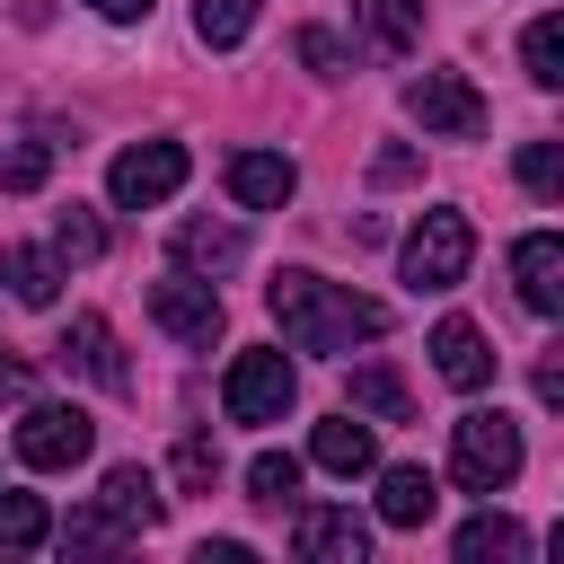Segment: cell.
<instances>
[{"mask_svg": "<svg viewBox=\"0 0 564 564\" xmlns=\"http://www.w3.org/2000/svg\"><path fill=\"white\" fill-rule=\"evenodd\" d=\"M308 458H317L326 476H370V467H379V441H370L361 414H326V423L308 432Z\"/></svg>", "mask_w": 564, "mask_h": 564, "instance_id": "2e32d148", "label": "cell"}, {"mask_svg": "<svg viewBox=\"0 0 564 564\" xmlns=\"http://www.w3.org/2000/svg\"><path fill=\"white\" fill-rule=\"evenodd\" d=\"M352 414H379V423H414V397L388 361H352Z\"/></svg>", "mask_w": 564, "mask_h": 564, "instance_id": "ffe728a7", "label": "cell"}, {"mask_svg": "<svg viewBox=\"0 0 564 564\" xmlns=\"http://www.w3.org/2000/svg\"><path fill=\"white\" fill-rule=\"evenodd\" d=\"M291 397H300V370H291L273 344L238 352V361H229V379H220L229 423H282V414H291Z\"/></svg>", "mask_w": 564, "mask_h": 564, "instance_id": "277c9868", "label": "cell"}, {"mask_svg": "<svg viewBox=\"0 0 564 564\" xmlns=\"http://www.w3.org/2000/svg\"><path fill=\"white\" fill-rule=\"evenodd\" d=\"M538 405H564V361H538Z\"/></svg>", "mask_w": 564, "mask_h": 564, "instance_id": "d6a6232c", "label": "cell"}, {"mask_svg": "<svg viewBox=\"0 0 564 564\" xmlns=\"http://www.w3.org/2000/svg\"><path fill=\"white\" fill-rule=\"evenodd\" d=\"M18 379H26V370H18V361H0V397H9V388H18Z\"/></svg>", "mask_w": 564, "mask_h": 564, "instance_id": "e575fe53", "label": "cell"}, {"mask_svg": "<svg viewBox=\"0 0 564 564\" xmlns=\"http://www.w3.org/2000/svg\"><path fill=\"white\" fill-rule=\"evenodd\" d=\"M247 502L291 511V502H300V458H291V449H256V458H247Z\"/></svg>", "mask_w": 564, "mask_h": 564, "instance_id": "44dd1931", "label": "cell"}, {"mask_svg": "<svg viewBox=\"0 0 564 564\" xmlns=\"http://www.w3.org/2000/svg\"><path fill=\"white\" fill-rule=\"evenodd\" d=\"M432 370H441L449 388H467V397H476V388L494 379V344H485V326L441 317V326H432Z\"/></svg>", "mask_w": 564, "mask_h": 564, "instance_id": "4fadbf2b", "label": "cell"}, {"mask_svg": "<svg viewBox=\"0 0 564 564\" xmlns=\"http://www.w3.org/2000/svg\"><path fill=\"white\" fill-rule=\"evenodd\" d=\"M247 26H256V0H194V35H203L212 53H229Z\"/></svg>", "mask_w": 564, "mask_h": 564, "instance_id": "484cf974", "label": "cell"}, {"mask_svg": "<svg viewBox=\"0 0 564 564\" xmlns=\"http://www.w3.org/2000/svg\"><path fill=\"white\" fill-rule=\"evenodd\" d=\"M53 256H62V264H97V256H106V220H97L88 203H70V212L53 220Z\"/></svg>", "mask_w": 564, "mask_h": 564, "instance_id": "d4e9b609", "label": "cell"}, {"mask_svg": "<svg viewBox=\"0 0 564 564\" xmlns=\"http://www.w3.org/2000/svg\"><path fill=\"white\" fill-rule=\"evenodd\" d=\"M467 256H476V220L467 212H423L414 229H405V247H397V264H405V291H458V273H467Z\"/></svg>", "mask_w": 564, "mask_h": 564, "instance_id": "3957f363", "label": "cell"}, {"mask_svg": "<svg viewBox=\"0 0 564 564\" xmlns=\"http://www.w3.org/2000/svg\"><path fill=\"white\" fill-rule=\"evenodd\" d=\"M62 546H70V555H106V546H123V529H115V520H106V511L88 502V511H70V529H62Z\"/></svg>", "mask_w": 564, "mask_h": 564, "instance_id": "f1b7e54d", "label": "cell"}, {"mask_svg": "<svg viewBox=\"0 0 564 564\" xmlns=\"http://www.w3.org/2000/svg\"><path fill=\"white\" fill-rule=\"evenodd\" d=\"M150 317H159L176 344H194V352L220 344V291H212L203 273H167V282H150Z\"/></svg>", "mask_w": 564, "mask_h": 564, "instance_id": "ba28073f", "label": "cell"}, {"mask_svg": "<svg viewBox=\"0 0 564 564\" xmlns=\"http://www.w3.org/2000/svg\"><path fill=\"white\" fill-rule=\"evenodd\" d=\"M88 449H97V423H88L79 405H26V423H18V458H26L35 476L79 467Z\"/></svg>", "mask_w": 564, "mask_h": 564, "instance_id": "52a82bcc", "label": "cell"}, {"mask_svg": "<svg viewBox=\"0 0 564 564\" xmlns=\"http://www.w3.org/2000/svg\"><path fill=\"white\" fill-rule=\"evenodd\" d=\"M520 185H529L538 203H564V141H529V150H520Z\"/></svg>", "mask_w": 564, "mask_h": 564, "instance_id": "4316f807", "label": "cell"}, {"mask_svg": "<svg viewBox=\"0 0 564 564\" xmlns=\"http://www.w3.org/2000/svg\"><path fill=\"white\" fill-rule=\"evenodd\" d=\"M97 18H115V26H132V18H150V0H88Z\"/></svg>", "mask_w": 564, "mask_h": 564, "instance_id": "836d02e7", "label": "cell"}, {"mask_svg": "<svg viewBox=\"0 0 564 564\" xmlns=\"http://www.w3.org/2000/svg\"><path fill=\"white\" fill-rule=\"evenodd\" d=\"M176 485H185V494H212V485H220V449H212V432H185V441H176Z\"/></svg>", "mask_w": 564, "mask_h": 564, "instance_id": "83f0119b", "label": "cell"}, {"mask_svg": "<svg viewBox=\"0 0 564 564\" xmlns=\"http://www.w3.org/2000/svg\"><path fill=\"white\" fill-rule=\"evenodd\" d=\"M405 115L423 132H441V141H476L485 132V97H476L467 70H414L405 79Z\"/></svg>", "mask_w": 564, "mask_h": 564, "instance_id": "5b68a950", "label": "cell"}, {"mask_svg": "<svg viewBox=\"0 0 564 564\" xmlns=\"http://www.w3.org/2000/svg\"><path fill=\"white\" fill-rule=\"evenodd\" d=\"M432 511H441L432 467H379V520H388V529H423Z\"/></svg>", "mask_w": 564, "mask_h": 564, "instance_id": "e0dca14e", "label": "cell"}, {"mask_svg": "<svg viewBox=\"0 0 564 564\" xmlns=\"http://www.w3.org/2000/svg\"><path fill=\"white\" fill-rule=\"evenodd\" d=\"M511 282H520V300H529L538 317H564V238H555V229H529V238L511 247Z\"/></svg>", "mask_w": 564, "mask_h": 564, "instance_id": "7c38bea8", "label": "cell"}, {"mask_svg": "<svg viewBox=\"0 0 564 564\" xmlns=\"http://www.w3.org/2000/svg\"><path fill=\"white\" fill-rule=\"evenodd\" d=\"M62 361H79L97 388H132V370H123V352H115V326H106V317H70Z\"/></svg>", "mask_w": 564, "mask_h": 564, "instance_id": "d6986e66", "label": "cell"}, {"mask_svg": "<svg viewBox=\"0 0 564 564\" xmlns=\"http://www.w3.org/2000/svg\"><path fill=\"white\" fill-rule=\"evenodd\" d=\"M264 308H273V326H282L291 352H352V344L388 335V308H379V300L326 282V273H300V264H282V273L264 282Z\"/></svg>", "mask_w": 564, "mask_h": 564, "instance_id": "6da1fadb", "label": "cell"}, {"mask_svg": "<svg viewBox=\"0 0 564 564\" xmlns=\"http://www.w3.org/2000/svg\"><path fill=\"white\" fill-rule=\"evenodd\" d=\"M370 176H379V185H405V176H414V150H379Z\"/></svg>", "mask_w": 564, "mask_h": 564, "instance_id": "1f68e13d", "label": "cell"}, {"mask_svg": "<svg viewBox=\"0 0 564 564\" xmlns=\"http://www.w3.org/2000/svg\"><path fill=\"white\" fill-rule=\"evenodd\" d=\"M44 167H53V159H44L35 141H26V150H0V185H9V194H35V185H44Z\"/></svg>", "mask_w": 564, "mask_h": 564, "instance_id": "4dcf8cb0", "label": "cell"}, {"mask_svg": "<svg viewBox=\"0 0 564 564\" xmlns=\"http://www.w3.org/2000/svg\"><path fill=\"white\" fill-rule=\"evenodd\" d=\"M352 26L379 62H405L423 44V0H352Z\"/></svg>", "mask_w": 564, "mask_h": 564, "instance_id": "9a60e30c", "label": "cell"}, {"mask_svg": "<svg viewBox=\"0 0 564 564\" xmlns=\"http://www.w3.org/2000/svg\"><path fill=\"white\" fill-rule=\"evenodd\" d=\"M291 555H300V564H361V555H370V520L344 511V502H308V511L291 520Z\"/></svg>", "mask_w": 564, "mask_h": 564, "instance_id": "9c48e42d", "label": "cell"}, {"mask_svg": "<svg viewBox=\"0 0 564 564\" xmlns=\"http://www.w3.org/2000/svg\"><path fill=\"white\" fill-rule=\"evenodd\" d=\"M520 62H529V79H538V88H564V18H555V9H546V18H529Z\"/></svg>", "mask_w": 564, "mask_h": 564, "instance_id": "cb8c5ba5", "label": "cell"}, {"mask_svg": "<svg viewBox=\"0 0 564 564\" xmlns=\"http://www.w3.org/2000/svg\"><path fill=\"white\" fill-rule=\"evenodd\" d=\"M449 476H458V494H502V485L520 476V423H511L502 405L458 414V423H449Z\"/></svg>", "mask_w": 564, "mask_h": 564, "instance_id": "7a4b0ae2", "label": "cell"}, {"mask_svg": "<svg viewBox=\"0 0 564 564\" xmlns=\"http://www.w3.org/2000/svg\"><path fill=\"white\" fill-rule=\"evenodd\" d=\"M97 511H106L123 538H150L167 502H159V476H150V467H106V485H97Z\"/></svg>", "mask_w": 564, "mask_h": 564, "instance_id": "5bb4252c", "label": "cell"}, {"mask_svg": "<svg viewBox=\"0 0 564 564\" xmlns=\"http://www.w3.org/2000/svg\"><path fill=\"white\" fill-rule=\"evenodd\" d=\"M167 256H176V273H203V282H220V273H238V256H247V229H238V220H176Z\"/></svg>", "mask_w": 564, "mask_h": 564, "instance_id": "8fae6325", "label": "cell"}, {"mask_svg": "<svg viewBox=\"0 0 564 564\" xmlns=\"http://www.w3.org/2000/svg\"><path fill=\"white\" fill-rule=\"evenodd\" d=\"M0 282H9V300L53 308L62 300V256L53 247H0Z\"/></svg>", "mask_w": 564, "mask_h": 564, "instance_id": "ac0fdd59", "label": "cell"}, {"mask_svg": "<svg viewBox=\"0 0 564 564\" xmlns=\"http://www.w3.org/2000/svg\"><path fill=\"white\" fill-rule=\"evenodd\" d=\"M485 555H529V529L502 520V511H476V520L458 529V564H485Z\"/></svg>", "mask_w": 564, "mask_h": 564, "instance_id": "7402d4cb", "label": "cell"}, {"mask_svg": "<svg viewBox=\"0 0 564 564\" xmlns=\"http://www.w3.org/2000/svg\"><path fill=\"white\" fill-rule=\"evenodd\" d=\"M44 538H53L44 494H0V555H26V546H44Z\"/></svg>", "mask_w": 564, "mask_h": 564, "instance_id": "603a6c76", "label": "cell"}, {"mask_svg": "<svg viewBox=\"0 0 564 564\" xmlns=\"http://www.w3.org/2000/svg\"><path fill=\"white\" fill-rule=\"evenodd\" d=\"M220 185H229V203H238V212H282V203L300 194V167H291L282 150H229Z\"/></svg>", "mask_w": 564, "mask_h": 564, "instance_id": "30bf717a", "label": "cell"}, {"mask_svg": "<svg viewBox=\"0 0 564 564\" xmlns=\"http://www.w3.org/2000/svg\"><path fill=\"white\" fill-rule=\"evenodd\" d=\"M185 141H132V150H115V167H106V194L123 203V212H150V203H167L176 185H185Z\"/></svg>", "mask_w": 564, "mask_h": 564, "instance_id": "8992f818", "label": "cell"}, {"mask_svg": "<svg viewBox=\"0 0 564 564\" xmlns=\"http://www.w3.org/2000/svg\"><path fill=\"white\" fill-rule=\"evenodd\" d=\"M300 62H308L317 79H344V70H352V53H344L326 26H300Z\"/></svg>", "mask_w": 564, "mask_h": 564, "instance_id": "f546056e", "label": "cell"}]
</instances>
